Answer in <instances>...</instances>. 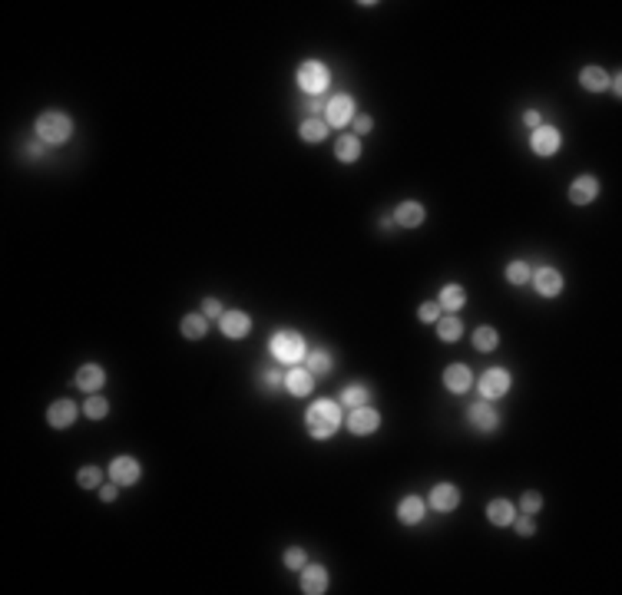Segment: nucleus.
Returning a JSON list of instances; mask_svg holds the SVG:
<instances>
[{"label":"nucleus","mask_w":622,"mask_h":595,"mask_svg":"<svg viewBox=\"0 0 622 595\" xmlns=\"http://www.w3.org/2000/svg\"><path fill=\"white\" fill-rule=\"evenodd\" d=\"M47 423L50 427H57V430L73 427V423H77V407H73V400H57L53 403V407L47 410Z\"/></svg>","instance_id":"16"},{"label":"nucleus","mask_w":622,"mask_h":595,"mask_svg":"<svg viewBox=\"0 0 622 595\" xmlns=\"http://www.w3.org/2000/svg\"><path fill=\"white\" fill-rule=\"evenodd\" d=\"M265 387H268V391H278V387H285V374H275V371H268V374H265Z\"/></svg>","instance_id":"41"},{"label":"nucleus","mask_w":622,"mask_h":595,"mask_svg":"<svg viewBox=\"0 0 622 595\" xmlns=\"http://www.w3.org/2000/svg\"><path fill=\"white\" fill-rule=\"evenodd\" d=\"M579 87H586L589 93H603V89L609 87V73H606L603 67H586L583 73H579Z\"/></svg>","instance_id":"24"},{"label":"nucleus","mask_w":622,"mask_h":595,"mask_svg":"<svg viewBox=\"0 0 622 595\" xmlns=\"http://www.w3.org/2000/svg\"><path fill=\"white\" fill-rule=\"evenodd\" d=\"M341 423H345V417H341V403H335V400H318V403H311L308 413H305V427H308V433H311L315 440L335 437V433L341 430Z\"/></svg>","instance_id":"1"},{"label":"nucleus","mask_w":622,"mask_h":595,"mask_svg":"<svg viewBox=\"0 0 622 595\" xmlns=\"http://www.w3.org/2000/svg\"><path fill=\"white\" fill-rule=\"evenodd\" d=\"M437 337L447 341V344H454V341L463 337V324H460L457 317H437Z\"/></svg>","instance_id":"28"},{"label":"nucleus","mask_w":622,"mask_h":595,"mask_svg":"<svg viewBox=\"0 0 622 595\" xmlns=\"http://www.w3.org/2000/svg\"><path fill=\"white\" fill-rule=\"evenodd\" d=\"M559 143H563V136H559V129L556 126H536L533 129V139H530V146H533L536 155H553L556 149H559Z\"/></svg>","instance_id":"8"},{"label":"nucleus","mask_w":622,"mask_h":595,"mask_svg":"<svg viewBox=\"0 0 622 595\" xmlns=\"http://www.w3.org/2000/svg\"><path fill=\"white\" fill-rule=\"evenodd\" d=\"M421 321H427V324H437V317H441V305L437 301H427V305H421Z\"/></svg>","instance_id":"37"},{"label":"nucleus","mask_w":622,"mask_h":595,"mask_svg":"<svg viewBox=\"0 0 622 595\" xmlns=\"http://www.w3.org/2000/svg\"><path fill=\"white\" fill-rule=\"evenodd\" d=\"M311 387H315V377H311V371H305V367H291L285 374V391L291 397H308Z\"/></svg>","instance_id":"13"},{"label":"nucleus","mask_w":622,"mask_h":595,"mask_svg":"<svg viewBox=\"0 0 622 595\" xmlns=\"http://www.w3.org/2000/svg\"><path fill=\"white\" fill-rule=\"evenodd\" d=\"M513 516H517L513 503H507V499H490L487 519L493 523V526H510V523H513Z\"/></svg>","instance_id":"23"},{"label":"nucleus","mask_w":622,"mask_h":595,"mask_svg":"<svg viewBox=\"0 0 622 595\" xmlns=\"http://www.w3.org/2000/svg\"><path fill=\"white\" fill-rule=\"evenodd\" d=\"M355 119V99L348 97V93H338V97H331L325 103V123L328 126H348Z\"/></svg>","instance_id":"5"},{"label":"nucleus","mask_w":622,"mask_h":595,"mask_svg":"<svg viewBox=\"0 0 622 595\" xmlns=\"http://www.w3.org/2000/svg\"><path fill=\"white\" fill-rule=\"evenodd\" d=\"M523 123H527L530 129H536V126H543V123H540V113H536V109H527V113H523Z\"/></svg>","instance_id":"43"},{"label":"nucleus","mask_w":622,"mask_h":595,"mask_svg":"<svg viewBox=\"0 0 622 595\" xmlns=\"http://www.w3.org/2000/svg\"><path fill=\"white\" fill-rule=\"evenodd\" d=\"M103 381H106V371L100 364H83L77 371V387H83V391H90V394H93V391H100V387H103Z\"/></svg>","instance_id":"21"},{"label":"nucleus","mask_w":622,"mask_h":595,"mask_svg":"<svg viewBox=\"0 0 622 595\" xmlns=\"http://www.w3.org/2000/svg\"><path fill=\"white\" fill-rule=\"evenodd\" d=\"M480 397L483 400H497V397H503L510 391V374L503 371V367H490L487 374L480 377Z\"/></svg>","instance_id":"7"},{"label":"nucleus","mask_w":622,"mask_h":595,"mask_svg":"<svg viewBox=\"0 0 622 595\" xmlns=\"http://www.w3.org/2000/svg\"><path fill=\"white\" fill-rule=\"evenodd\" d=\"M510 526H517L520 536H533V533H536V523H533V516H530V513H527L523 519L513 516V523H510Z\"/></svg>","instance_id":"38"},{"label":"nucleus","mask_w":622,"mask_h":595,"mask_svg":"<svg viewBox=\"0 0 622 595\" xmlns=\"http://www.w3.org/2000/svg\"><path fill=\"white\" fill-rule=\"evenodd\" d=\"M424 513H427V506H424L421 496H404L401 506H397V519H401L404 526H417L424 519Z\"/></svg>","instance_id":"19"},{"label":"nucleus","mask_w":622,"mask_h":595,"mask_svg":"<svg viewBox=\"0 0 622 595\" xmlns=\"http://www.w3.org/2000/svg\"><path fill=\"white\" fill-rule=\"evenodd\" d=\"M116 493H119V483H106V486H100V499H103V503H113Z\"/></svg>","instance_id":"42"},{"label":"nucleus","mask_w":622,"mask_h":595,"mask_svg":"<svg viewBox=\"0 0 622 595\" xmlns=\"http://www.w3.org/2000/svg\"><path fill=\"white\" fill-rule=\"evenodd\" d=\"M540 506H543V496H540V493H536V490L523 493V499H520V509H523V513H530V516H533V513H540Z\"/></svg>","instance_id":"36"},{"label":"nucleus","mask_w":622,"mask_h":595,"mask_svg":"<svg viewBox=\"0 0 622 595\" xmlns=\"http://www.w3.org/2000/svg\"><path fill=\"white\" fill-rule=\"evenodd\" d=\"M83 413H87L90 420H103L106 413H109V403H106L103 397H90V400L83 403Z\"/></svg>","instance_id":"34"},{"label":"nucleus","mask_w":622,"mask_h":595,"mask_svg":"<svg viewBox=\"0 0 622 595\" xmlns=\"http://www.w3.org/2000/svg\"><path fill=\"white\" fill-rule=\"evenodd\" d=\"M77 483L83 486V490H100V483H103V470H100V466H83V470L77 473Z\"/></svg>","instance_id":"32"},{"label":"nucleus","mask_w":622,"mask_h":595,"mask_svg":"<svg viewBox=\"0 0 622 595\" xmlns=\"http://www.w3.org/2000/svg\"><path fill=\"white\" fill-rule=\"evenodd\" d=\"M301 139H305V143H321V139H328V123L325 119H315V116L305 119V123H301Z\"/></svg>","instance_id":"29"},{"label":"nucleus","mask_w":622,"mask_h":595,"mask_svg":"<svg viewBox=\"0 0 622 595\" xmlns=\"http://www.w3.org/2000/svg\"><path fill=\"white\" fill-rule=\"evenodd\" d=\"M268 351H272V357H275L278 364H288V367L301 364L308 354L305 337L298 334V331H275L272 341H268Z\"/></svg>","instance_id":"2"},{"label":"nucleus","mask_w":622,"mask_h":595,"mask_svg":"<svg viewBox=\"0 0 622 595\" xmlns=\"http://www.w3.org/2000/svg\"><path fill=\"white\" fill-rule=\"evenodd\" d=\"M533 285L543 298H556L559 291H563V275H559L556 268H540L533 275Z\"/></svg>","instance_id":"18"},{"label":"nucleus","mask_w":622,"mask_h":595,"mask_svg":"<svg viewBox=\"0 0 622 595\" xmlns=\"http://www.w3.org/2000/svg\"><path fill=\"white\" fill-rule=\"evenodd\" d=\"M368 397H371V391L364 384H348L345 391H341V403H348V407H364Z\"/></svg>","instance_id":"31"},{"label":"nucleus","mask_w":622,"mask_h":595,"mask_svg":"<svg viewBox=\"0 0 622 595\" xmlns=\"http://www.w3.org/2000/svg\"><path fill=\"white\" fill-rule=\"evenodd\" d=\"M301 592H308V595L328 592V569L318 566V562H311V566L301 569Z\"/></svg>","instance_id":"12"},{"label":"nucleus","mask_w":622,"mask_h":595,"mask_svg":"<svg viewBox=\"0 0 622 595\" xmlns=\"http://www.w3.org/2000/svg\"><path fill=\"white\" fill-rule=\"evenodd\" d=\"M457 503H460V490L454 483H437L431 490V509H437V513H454Z\"/></svg>","instance_id":"11"},{"label":"nucleus","mask_w":622,"mask_h":595,"mask_svg":"<svg viewBox=\"0 0 622 595\" xmlns=\"http://www.w3.org/2000/svg\"><path fill=\"white\" fill-rule=\"evenodd\" d=\"M305 361H308L311 377H321V374H328V371L335 367V361H331V354H328V351H308Z\"/></svg>","instance_id":"27"},{"label":"nucleus","mask_w":622,"mask_h":595,"mask_svg":"<svg viewBox=\"0 0 622 595\" xmlns=\"http://www.w3.org/2000/svg\"><path fill=\"white\" fill-rule=\"evenodd\" d=\"M219 321H222V334L225 337H245L252 331V317L245 311H225Z\"/></svg>","instance_id":"17"},{"label":"nucleus","mask_w":622,"mask_h":595,"mask_svg":"<svg viewBox=\"0 0 622 595\" xmlns=\"http://www.w3.org/2000/svg\"><path fill=\"white\" fill-rule=\"evenodd\" d=\"M437 305H441L444 311H460V307L467 305V291L460 288V285H444L441 301H437Z\"/></svg>","instance_id":"25"},{"label":"nucleus","mask_w":622,"mask_h":595,"mask_svg":"<svg viewBox=\"0 0 622 595\" xmlns=\"http://www.w3.org/2000/svg\"><path fill=\"white\" fill-rule=\"evenodd\" d=\"M328 83H331V73H328V67L321 60H305L298 67V87L305 93H311V97H321L328 89Z\"/></svg>","instance_id":"4"},{"label":"nucleus","mask_w":622,"mask_h":595,"mask_svg":"<svg viewBox=\"0 0 622 595\" xmlns=\"http://www.w3.org/2000/svg\"><path fill=\"white\" fill-rule=\"evenodd\" d=\"M202 315L205 317H222L225 311H222V301L219 298H205V305H202Z\"/></svg>","instance_id":"39"},{"label":"nucleus","mask_w":622,"mask_h":595,"mask_svg":"<svg viewBox=\"0 0 622 595\" xmlns=\"http://www.w3.org/2000/svg\"><path fill=\"white\" fill-rule=\"evenodd\" d=\"M596 195H599V179H596V175H579V179H573V185H569V202H573V205H589Z\"/></svg>","instance_id":"10"},{"label":"nucleus","mask_w":622,"mask_h":595,"mask_svg":"<svg viewBox=\"0 0 622 595\" xmlns=\"http://www.w3.org/2000/svg\"><path fill=\"white\" fill-rule=\"evenodd\" d=\"M70 133H73V123H70L67 113H60V109H47V113H40V119H37V139L43 146H63L70 139Z\"/></svg>","instance_id":"3"},{"label":"nucleus","mask_w":622,"mask_h":595,"mask_svg":"<svg viewBox=\"0 0 622 595\" xmlns=\"http://www.w3.org/2000/svg\"><path fill=\"white\" fill-rule=\"evenodd\" d=\"M507 281L510 285H527L530 281V265L527 261H510L507 265Z\"/></svg>","instance_id":"33"},{"label":"nucleus","mask_w":622,"mask_h":595,"mask_svg":"<svg viewBox=\"0 0 622 595\" xmlns=\"http://www.w3.org/2000/svg\"><path fill=\"white\" fill-rule=\"evenodd\" d=\"M109 476H113V483H119V486H133V483L139 480V463H136V457H116V460L109 463Z\"/></svg>","instance_id":"9"},{"label":"nucleus","mask_w":622,"mask_h":595,"mask_svg":"<svg viewBox=\"0 0 622 595\" xmlns=\"http://www.w3.org/2000/svg\"><path fill=\"white\" fill-rule=\"evenodd\" d=\"M470 381H473V374H470L467 364H450L447 371H444V387H447L450 394H467Z\"/></svg>","instance_id":"14"},{"label":"nucleus","mask_w":622,"mask_h":595,"mask_svg":"<svg viewBox=\"0 0 622 595\" xmlns=\"http://www.w3.org/2000/svg\"><path fill=\"white\" fill-rule=\"evenodd\" d=\"M394 219H397V225H404V229H417L424 222V205L421 202H401V205L394 209Z\"/></svg>","instance_id":"20"},{"label":"nucleus","mask_w":622,"mask_h":595,"mask_svg":"<svg viewBox=\"0 0 622 595\" xmlns=\"http://www.w3.org/2000/svg\"><path fill=\"white\" fill-rule=\"evenodd\" d=\"M40 153H43V143H33V146H27V155H30V159H37Z\"/></svg>","instance_id":"44"},{"label":"nucleus","mask_w":622,"mask_h":595,"mask_svg":"<svg viewBox=\"0 0 622 595\" xmlns=\"http://www.w3.org/2000/svg\"><path fill=\"white\" fill-rule=\"evenodd\" d=\"M351 123H355V133H358V136H368V133L374 129V119H371V116H355Z\"/></svg>","instance_id":"40"},{"label":"nucleus","mask_w":622,"mask_h":595,"mask_svg":"<svg viewBox=\"0 0 622 595\" xmlns=\"http://www.w3.org/2000/svg\"><path fill=\"white\" fill-rule=\"evenodd\" d=\"M497 344H500V334L493 327H477V331H473V347H477V351L490 354V351H497Z\"/></svg>","instance_id":"30"},{"label":"nucleus","mask_w":622,"mask_h":595,"mask_svg":"<svg viewBox=\"0 0 622 595\" xmlns=\"http://www.w3.org/2000/svg\"><path fill=\"white\" fill-rule=\"evenodd\" d=\"M335 159L338 163H358V159H361V139H358V136H338Z\"/></svg>","instance_id":"22"},{"label":"nucleus","mask_w":622,"mask_h":595,"mask_svg":"<svg viewBox=\"0 0 622 595\" xmlns=\"http://www.w3.org/2000/svg\"><path fill=\"white\" fill-rule=\"evenodd\" d=\"M205 327H209V317H205V315H186V317H182V334L189 337V341L205 337Z\"/></svg>","instance_id":"26"},{"label":"nucleus","mask_w":622,"mask_h":595,"mask_svg":"<svg viewBox=\"0 0 622 595\" xmlns=\"http://www.w3.org/2000/svg\"><path fill=\"white\" fill-rule=\"evenodd\" d=\"M381 427V413L371 410V407H351L348 413V430L355 437H371L374 430Z\"/></svg>","instance_id":"6"},{"label":"nucleus","mask_w":622,"mask_h":595,"mask_svg":"<svg viewBox=\"0 0 622 595\" xmlns=\"http://www.w3.org/2000/svg\"><path fill=\"white\" fill-rule=\"evenodd\" d=\"M467 417H470V423H473L480 433H493L500 427V417H497V410H493L490 403H473Z\"/></svg>","instance_id":"15"},{"label":"nucleus","mask_w":622,"mask_h":595,"mask_svg":"<svg viewBox=\"0 0 622 595\" xmlns=\"http://www.w3.org/2000/svg\"><path fill=\"white\" fill-rule=\"evenodd\" d=\"M305 562H308V556H305V549L301 546L285 549V566L288 569H305Z\"/></svg>","instance_id":"35"},{"label":"nucleus","mask_w":622,"mask_h":595,"mask_svg":"<svg viewBox=\"0 0 622 595\" xmlns=\"http://www.w3.org/2000/svg\"><path fill=\"white\" fill-rule=\"evenodd\" d=\"M321 106H325V103H321V99H311V103H308V106H305V109H308V113H311V116H315V113H318V109H321Z\"/></svg>","instance_id":"45"}]
</instances>
